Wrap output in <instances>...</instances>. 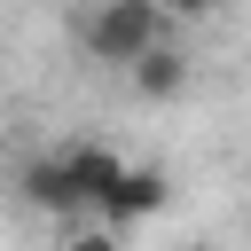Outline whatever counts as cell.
Segmentation results:
<instances>
[{
	"mask_svg": "<svg viewBox=\"0 0 251 251\" xmlns=\"http://www.w3.org/2000/svg\"><path fill=\"white\" fill-rule=\"evenodd\" d=\"M55 157H63V180H71L78 212H94V196H102V188H110V173L126 165V157H118V149H102V141H63Z\"/></svg>",
	"mask_w": 251,
	"mask_h": 251,
	"instance_id": "cell-3",
	"label": "cell"
},
{
	"mask_svg": "<svg viewBox=\"0 0 251 251\" xmlns=\"http://www.w3.org/2000/svg\"><path fill=\"white\" fill-rule=\"evenodd\" d=\"M133 94H149V102H173V94H188V55H173V47H149L133 71Z\"/></svg>",
	"mask_w": 251,
	"mask_h": 251,
	"instance_id": "cell-5",
	"label": "cell"
},
{
	"mask_svg": "<svg viewBox=\"0 0 251 251\" xmlns=\"http://www.w3.org/2000/svg\"><path fill=\"white\" fill-rule=\"evenodd\" d=\"M16 196L31 204V212H47V220H71L78 212V196H71V180H63V157L47 149V157H31L24 173H16Z\"/></svg>",
	"mask_w": 251,
	"mask_h": 251,
	"instance_id": "cell-4",
	"label": "cell"
},
{
	"mask_svg": "<svg viewBox=\"0 0 251 251\" xmlns=\"http://www.w3.org/2000/svg\"><path fill=\"white\" fill-rule=\"evenodd\" d=\"M78 47L110 71H133L149 47H165V8L157 0H94L78 24Z\"/></svg>",
	"mask_w": 251,
	"mask_h": 251,
	"instance_id": "cell-1",
	"label": "cell"
},
{
	"mask_svg": "<svg viewBox=\"0 0 251 251\" xmlns=\"http://www.w3.org/2000/svg\"><path fill=\"white\" fill-rule=\"evenodd\" d=\"M165 204H173L165 165H118V173H110V188L94 196V220H102V227H133V220H157Z\"/></svg>",
	"mask_w": 251,
	"mask_h": 251,
	"instance_id": "cell-2",
	"label": "cell"
},
{
	"mask_svg": "<svg viewBox=\"0 0 251 251\" xmlns=\"http://www.w3.org/2000/svg\"><path fill=\"white\" fill-rule=\"evenodd\" d=\"M173 8H180V16H212L220 0H173Z\"/></svg>",
	"mask_w": 251,
	"mask_h": 251,
	"instance_id": "cell-7",
	"label": "cell"
},
{
	"mask_svg": "<svg viewBox=\"0 0 251 251\" xmlns=\"http://www.w3.org/2000/svg\"><path fill=\"white\" fill-rule=\"evenodd\" d=\"M63 251H118L110 227H86V235H63Z\"/></svg>",
	"mask_w": 251,
	"mask_h": 251,
	"instance_id": "cell-6",
	"label": "cell"
}]
</instances>
